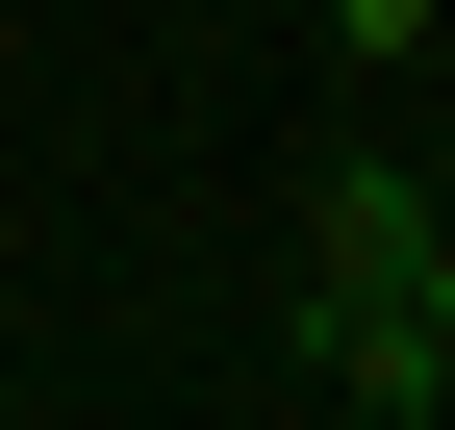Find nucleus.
<instances>
[{"instance_id":"obj_1","label":"nucleus","mask_w":455,"mask_h":430,"mask_svg":"<svg viewBox=\"0 0 455 430\" xmlns=\"http://www.w3.org/2000/svg\"><path fill=\"white\" fill-rule=\"evenodd\" d=\"M304 380H329V405H379V430H405V405H455V330H430V304H405V279H304Z\"/></svg>"},{"instance_id":"obj_2","label":"nucleus","mask_w":455,"mask_h":430,"mask_svg":"<svg viewBox=\"0 0 455 430\" xmlns=\"http://www.w3.org/2000/svg\"><path fill=\"white\" fill-rule=\"evenodd\" d=\"M430 228H455V203H430V178H405L379 127H355V152H304V279H405Z\"/></svg>"},{"instance_id":"obj_3","label":"nucleus","mask_w":455,"mask_h":430,"mask_svg":"<svg viewBox=\"0 0 455 430\" xmlns=\"http://www.w3.org/2000/svg\"><path fill=\"white\" fill-rule=\"evenodd\" d=\"M430 26H455V0H329V51H355V76H405Z\"/></svg>"},{"instance_id":"obj_4","label":"nucleus","mask_w":455,"mask_h":430,"mask_svg":"<svg viewBox=\"0 0 455 430\" xmlns=\"http://www.w3.org/2000/svg\"><path fill=\"white\" fill-rule=\"evenodd\" d=\"M405 304H430V330H455V228H430V253H405Z\"/></svg>"}]
</instances>
